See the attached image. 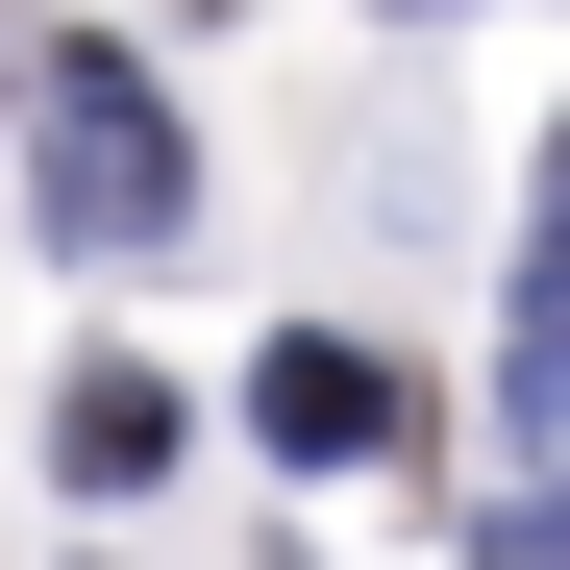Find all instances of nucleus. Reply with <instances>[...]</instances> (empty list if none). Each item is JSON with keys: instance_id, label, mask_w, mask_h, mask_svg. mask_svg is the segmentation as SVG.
<instances>
[{"instance_id": "obj_1", "label": "nucleus", "mask_w": 570, "mask_h": 570, "mask_svg": "<svg viewBox=\"0 0 570 570\" xmlns=\"http://www.w3.org/2000/svg\"><path fill=\"white\" fill-rule=\"evenodd\" d=\"M0 100H26V199H50L75 273H149L199 224V125H174L149 50H0Z\"/></svg>"}, {"instance_id": "obj_2", "label": "nucleus", "mask_w": 570, "mask_h": 570, "mask_svg": "<svg viewBox=\"0 0 570 570\" xmlns=\"http://www.w3.org/2000/svg\"><path fill=\"white\" fill-rule=\"evenodd\" d=\"M248 446L273 471H422V372L372 347V323H273L248 347Z\"/></svg>"}, {"instance_id": "obj_3", "label": "nucleus", "mask_w": 570, "mask_h": 570, "mask_svg": "<svg viewBox=\"0 0 570 570\" xmlns=\"http://www.w3.org/2000/svg\"><path fill=\"white\" fill-rule=\"evenodd\" d=\"M50 471H75V497H174V471H199V372L75 347V372H50Z\"/></svg>"}, {"instance_id": "obj_4", "label": "nucleus", "mask_w": 570, "mask_h": 570, "mask_svg": "<svg viewBox=\"0 0 570 570\" xmlns=\"http://www.w3.org/2000/svg\"><path fill=\"white\" fill-rule=\"evenodd\" d=\"M273 570H298V546H273Z\"/></svg>"}]
</instances>
